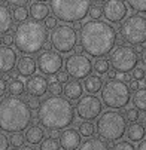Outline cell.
<instances>
[{
    "mask_svg": "<svg viewBox=\"0 0 146 150\" xmlns=\"http://www.w3.org/2000/svg\"><path fill=\"white\" fill-rule=\"evenodd\" d=\"M49 43L58 54H69L78 45V31L67 24L57 25L49 34Z\"/></svg>",
    "mask_w": 146,
    "mask_h": 150,
    "instance_id": "obj_9",
    "label": "cell"
},
{
    "mask_svg": "<svg viewBox=\"0 0 146 150\" xmlns=\"http://www.w3.org/2000/svg\"><path fill=\"white\" fill-rule=\"evenodd\" d=\"M9 138L3 134V132H0V150H8L9 149Z\"/></svg>",
    "mask_w": 146,
    "mask_h": 150,
    "instance_id": "obj_43",
    "label": "cell"
},
{
    "mask_svg": "<svg viewBox=\"0 0 146 150\" xmlns=\"http://www.w3.org/2000/svg\"><path fill=\"white\" fill-rule=\"evenodd\" d=\"M36 69H37V64H36V59L31 55H23L21 58H18L16 71L19 73V76L28 79L36 73Z\"/></svg>",
    "mask_w": 146,
    "mask_h": 150,
    "instance_id": "obj_18",
    "label": "cell"
},
{
    "mask_svg": "<svg viewBox=\"0 0 146 150\" xmlns=\"http://www.w3.org/2000/svg\"><path fill=\"white\" fill-rule=\"evenodd\" d=\"M78 150H110L108 141H104L100 137H90L83 143H80Z\"/></svg>",
    "mask_w": 146,
    "mask_h": 150,
    "instance_id": "obj_23",
    "label": "cell"
},
{
    "mask_svg": "<svg viewBox=\"0 0 146 150\" xmlns=\"http://www.w3.org/2000/svg\"><path fill=\"white\" fill-rule=\"evenodd\" d=\"M88 15L91 16V19H100V18L103 16V6H100V5H93Z\"/></svg>",
    "mask_w": 146,
    "mask_h": 150,
    "instance_id": "obj_36",
    "label": "cell"
},
{
    "mask_svg": "<svg viewBox=\"0 0 146 150\" xmlns=\"http://www.w3.org/2000/svg\"><path fill=\"white\" fill-rule=\"evenodd\" d=\"M63 92H64L66 98L70 101H78L82 95H83V85L79 80H69L64 88H63Z\"/></svg>",
    "mask_w": 146,
    "mask_h": 150,
    "instance_id": "obj_19",
    "label": "cell"
},
{
    "mask_svg": "<svg viewBox=\"0 0 146 150\" xmlns=\"http://www.w3.org/2000/svg\"><path fill=\"white\" fill-rule=\"evenodd\" d=\"M36 64L37 70L43 76H55L63 69L64 61L61 58V54H58L57 51H43L39 54Z\"/></svg>",
    "mask_w": 146,
    "mask_h": 150,
    "instance_id": "obj_13",
    "label": "cell"
},
{
    "mask_svg": "<svg viewBox=\"0 0 146 150\" xmlns=\"http://www.w3.org/2000/svg\"><path fill=\"white\" fill-rule=\"evenodd\" d=\"M125 135L131 143H139L145 138L146 135V128L143 126V123L140 122H133L130 123V126H127V131H125Z\"/></svg>",
    "mask_w": 146,
    "mask_h": 150,
    "instance_id": "obj_21",
    "label": "cell"
},
{
    "mask_svg": "<svg viewBox=\"0 0 146 150\" xmlns=\"http://www.w3.org/2000/svg\"><path fill=\"white\" fill-rule=\"evenodd\" d=\"M55 77H57V82H60V83H67L69 82V73L67 71H58L57 74H55Z\"/></svg>",
    "mask_w": 146,
    "mask_h": 150,
    "instance_id": "obj_42",
    "label": "cell"
},
{
    "mask_svg": "<svg viewBox=\"0 0 146 150\" xmlns=\"http://www.w3.org/2000/svg\"><path fill=\"white\" fill-rule=\"evenodd\" d=\"M145 128H146V120H145Z\"/></svg>",
    "mask_w": 146,
    "mask_h": 150,
    "instance_id": "obj_59",
    "label": "cell"
},
{
    "mask_svg": "<svg viewBox=\"0 0 146 150\" xmlns=\"http://www.w3.org/2000/svg\"><path fill=\"white\" fill-rule=\"evenodd\" d=\"M139 54L128 45H118L110 52V66L118 73H131L139 64Z\"/></svg>",
    "mask_w": 146,
    "mask_h": 150,
    "instance_id": "obj_10",
    "label": "cell"
},
{
    "mask_svg": "<svg viewBox=\"0 0 146 150\" xmlns=\"http://www.w3.org/2000/svg\"><path fill=\"white\" fill-rule=\"evenodd\" d=\"M18 62V54L11 46H0V74L11 73Z\"/></svg>",
    "mask_w": 146,
    "mask_h": 150,
    "instance_id": "obj_16",
    "label": "cell"
},
{
    "mask_svg": "<svg viewBox=\"0 0 146 150\" xmlns=\"http://www.w3.org/2000/svg\"><path fill=\"white\" fill-rule=\"evenodd\" d=\"M119 33L122 40L128 45L136 46L146 43V16L142 13L127 16L119 27Z\"/></svg>",
    "mask_w": 146,
    "mask_h": 150,
    "instance_id": "obj_8",
    "label": "cell"
},
{
    "mask_svg": "<svg viewBox=\"0 0 146 150\" xmlns=\"http://www.w3.org/2000/svg\"><path fill=\"white\" fill-rule=\"evenodd\" d=\"M36 2H46V0H36Z\"/></svg>",
    "mask_w": 146,
    "mask_h": 150,
    "instance_id": "obj_56",
    "label": "cell"
},
{
    "mask_svg": "<svg viewBox=\"0 0 146 150\" xmlns=\"http://www.w3.org/2000/svg\"><path fill=\"white\" fill-rule=\"evenodd\" d=\"M48 83L49 82L45 79V76L33 74L26 82V91L28 92V95H33V97L40 98V97H43L48 92Z\"/></svg>",
    "mask_w": 146,
    "mask_h": 150,
    "instance_id": "obj_15",
    "label": "cell"
},
{
    "mask_svg": "<svg viewBox=\"0 0 146 150\" xmlns=\"http://www.w3.org/2000/svg\"><path fill=\"white\" fill-rule=\"evenodd\" d=\"M131 101H133V105L139 112L146 113V88H139L137 91H134Z\"/></svg>",
    "mask_w": 146,
    "mask_h": 150,
    "instance_id": "obj_26",
    "label": "cell"
},
{
    "mask_svg": "<svg viewBox=\"0 0 146 150\" xmlns=\"http://www.w3.org/2000/svg\"><path fill=\"white\" fill-rule=\"evenodd\" d=\"M93 0H49V8L61 23H78L87 18Z\"/></svg>",
    "mask_w": 146,
    "mask_h": 150,
    "instance_id": "obj_6",
    "label": "cell"
},
{
    "mask_svg": "<svg viewBox=\"0 0 146 150\" xmlns=\"http://www.w3.org/2000/svg\"><path fill=\"white\" fill-rule=\"evenodd\" d=\"M140 61H142V64H143V67L146 69V46L143 48V51H142V54H140Z\"/></svg>",
    "mask_w": 146,
    "mask_h": 150,
    "instance_id": "obj_47",
    "label": "cell"
},
{
    "mask_svg": "<svg viewBox=\"0 0 146 150\" xmlns=\"http://www.w3.org/2000/svg\"><path fill=\"white\" fill-rule=\"evenodd\" d=\"M0 2H2V0H0Z\"/></svg>",
    "mask_w": 146,
    "mask_h": 150,
    "instance_id": "obj_60",
    "label": "cell"
},
{
    "mask_svg": "<svg viewBox=\"0 0 146 150\" xmlns=\"http://www.w3.org/2000/svg\"><path fill=\"white\" fill-rule=\"evenodd\" d=\"M101 88H103V80L100 76L90 74L83 82V89L88 94H97L98 91H101Z\"/></svg>",
    "mask_w": 146,
    "mask_h": 150,
    "instance_id": "obj_25",
    "label": "cell"
},
{
    "mask_svg": "<svg viewBox=\"0 0 146 150\" xmlns=\"http://www.w3.org/2000/svg\"><path fill=\"white\" fill-rule=\"evenodd\" d=\"M64 69L75 80H83L93 73V62L83 54H73L66 58Z\"/></svg>",
    "mask_w": 146,
    "mask_h": 150,
    "instance_id": "obj_11",
    "label": "cell"
},
{
    "mask_svg": "<svg viewBox=\"0 0 146 150\" xmlns=\"http://www.w3.org/2000/svg\"><path fill=\"white\" fill-rule=\"evenodd\" d=\"M128 86H130V91H137L139 88H142L139 80H131V83L128 85Z\"/></svg>",
    "mask_w": 146,
    "mask_h": 150,
    "instance_id": "obj_46",
    "label": "cell"
},
{
    "mask_svg": "<svg viewBox=\"0 0 146 150\" xmlns=\"http://www.w3.org/2000/svg\"><path fill=\"white\" fill-rule=\"evenodd\" d=\"M78 131L80 134V137H85V138H90L95 134V126L91 120H83L79 123L78 126Z\"/></svg>",
    "mask_w": 146,
    "mask_h": 150,
    "instance_id": "obj_28",
    "label": "cell"
},
{
    "mask_svg": "<svg viewBox=\"0 0 146 150\" xmlns=\"http://www.w3.org/2000/svg\"><path fill=\"white\" fill-rule=\"evenodd\" d=\"M137 150H146V140L143 138L142 141H139V146H137Z\"/></svg>",
    "mask_w": 146,
    "mask_h": 150,
    "instance_id": "obj_50",
    "label": "cell"
},
{
    "mask_svg": "<svg viewBox=\"0 0 146 150\" xmlns=\"http://www.w3.org/2000/svg\"><path fill=\"white\" fill-rule=\"evenodd\" d=\"M125 117H127V120H130V122H136L137 119H140V112L136 109V107H131V109H128L127 112H125Z\"/></svg>",
    "mask_w": 146,
    "mask_h": 150,
    "instance_id": "obj_37",
    "label": "cell"
},
{
    "mask_svg": "<svg viewBox=\"0 0 146 150\" xmlns=\"http://www.w3.org/2000/svg\"><path fill=\"white\" fill-rule=\"evenodd\" d=\"M73 51H75V54H82L83 52V48H82V45H76L73 48Z\"/></svg>",
    "mask_w": 146,
    "mask_h": 150,
    "instance_id": "obj_51",
    "label": "cell"
},
{
    "mask_svg": "<svg viewBox=\"0 0 146 150\" xmlns=\"http://www.w3.org/2000/svg\"><path fill=\"white\" fill-rule=\"evenodd\" d=\"M94 2H95V3H104L106 0H94Z\"/></svg>",
    "mask_w": 146,
    "mask_h": 150,
    "instance_id": "obj_55",
    "label": "cell"
},
{
    "mask_svg": "<svg viewBox=\"0 0 146 150\" xmlns=\"http://www.w3.org/2000/svg\"><path fill=\"white\" fill-rule=\"evenodd\" d=\"M75 115L72 101L61 95L46 97L37 107V122L46 129H66L75 122Z\"/></svg>",
    "mask_w": 146,
    "mask_h": 150,
    "instance_id": "obj_2",
    "label": "cell"
},
{
    "mask_svg": "<svg viewBox=\"0 0 146 150\" xmlns=\"http://www.w3.org/2000/svg\"><path fill=\"white\" fill-rule=\"evenodd\" d=\"M12 150H34V149H31L28 146H21V147H14Z\"/></svg>",
    "mask_w": 146,
    "mask_h": 150,
    "instance_id": "obj_52",
    "label": "cell"
},
{
    "mask_svg": "<svg viewBox=\"0 0 146 150\" xmlns=\"http://www.w3.org/2000/svg\"><path fill=\"white\" fill-rule=\"evenodd\" d=\"M49 137L51 138H60V131L58 129H49Z\"/></svg>",
    "mask_w": 146,
    "mask_h": 150,
    "instance_id": "obj_48",
    "label": "cell"
},
{
    "mask_svg": "<svg viewBox=\"0 0 146 150\" xmlns=\"http://www.w3.org/2000/svg\"><path fill=\"white\" fill-rule=\"evenodd\" d=\"M57 21H58V19H57L55 16H51V15H49V16L45 19V24H43V25L46 27V30H54V28L57 27V24H58Z\"/></svg>",
    "mask_w": 146,
    "mask_h": 150,
    "instance_id": "obj_39",
    "label": "cell"
},
{
    "mask_svg": "<svg viewBox=\"0 0 146 150\" xmlns=\"http://www.w3.org/2000/svg\"><path fill=\"white\" fill-rule=\"evenodd\" d=\"M106 74H108V77H109V79H116V76H118V71L112 69V70H109Z\"/></svg>",
    "mask_w": 146,
    "mask_h": 150,
    "instance_id": "obj_49",
    "label": "cell"
},
{
    "mask_svg": "<svg viewBox=\"0 0 146 150\" xmlns=\"http://www.w3.org/2000/svg\"><path fill=\"white\" fill-rule=\"evenodd\" d=\"M82 25H83V24H80V21H78V23H75V27H73V28L78 31V30H80V28H82Z\"/></svg>",
    "mask_w": 146,
    "mask_h": 150,
    "instance_id": "obj_54",
    "label": "cell"
},
{
    "mask_svg": "<svg viewBox=\"0 0 146 150\" xmlns=\"http://www.w3.org/2000/svg\"><path fill=\"white\" fill-rule=\"evenodd\" d=\"M75 110H76V115L79 116V119L94 120L103 113V103L94 94L83 95L78 100V103L75 105Z\"/></svg>",
    "mask_w": 146,
    "mask_h": 150,
    "instance_id": "obj_12",
    "label": "cell"
},
{
    "mask_svg": "<svg viewBox=\"0 0 146 150\" xmlns=\"http://www.w3.org/2000/svg\"><path fill=\"white\" fill-rule=\"evenodd\" d=\"M12 12L9 11L8 6L0 3V34H6L12 28Z\"/></svg>",
    "mask_w": 146,
    "mask_h": 150,
    "instance_id": "obj_24",
    "label": "cell"
},
{
    "mask_svg": "<svg viewBox=\"0 0 146 150\" xmlns=\"http://www.w3.org/2000/svg\"><path fill=\"white\" fill-rule=\"evenodd\" d=\"M112 150H137V149L130 140H119L118 143L113 144Z\"/></svg>",
    "mask_w": 146,
    "mask_h": 150,
    "instance_id": "obj_34",
    "label": "cell"
},
{
    "mask_svg": "<svg viewBox=\"0 0 146 150\" xmlns=\"http://www.w3.org/2000/svg\"><path fill=\"white\" fill-rule=\"evenodd\" d=\"M0 46H2V39H0Z\"/></svg>",
    "mask_w": 146,
    "mask_h": 150,
    "instance_id": "obj_57",
    "label": "cell"
},
{
    "mask_svg": "<svg viewBox=\"0 0 146 150\" xmlns=\"http://www.w3.org/2000/svg\"><path fill=\"white\" fill-rule=\"evenodd\" d=\"M60 141H57V138H45L39 144V150H60Z\"/></svg>",
    "mask_w": 146,
    "mask_h": 150,
    "instance_id": "obj_31",
    "label": "cell"
},
{
    "mask_svg": "<svg viewBox=\"0 0 146 150\" xmlns=\"http://www.w3.org/2000/svg\"><path fill=\"white\" fill-rule=\"evenodd\" d=\"M134 51H136V52H137V54L140 55V54H142V51H143V46H142V45H136Z\"/></svg>",
    "mask_w": 146,
    "mask_h": 150,
    "instance_id": "obj_53",
    "label": "cell"
},
{
    "mask_svg": "<svg viewBox=\"0 0 146 150\" xmlns=\"http://www.w3.org/2000/svg\"><path fill=\"white\" fill-rule=\"evenodd\" d=\"M6 92H8V83L3 76H0V100L6 95Z\"/></svg>",
    "mask_w": 146,
    "mask_h": 150,
    "instance_id": "obj_44",
    "label": "cell"
},
{
    "mask_svg": "<svg viewBox=\"0 0 146 150\" xmlns=\"http://www.w3.org/2000/svg\"><path fill=\"white\" fill-rule=\"evenodd\" d=\"M26 103L28 104V107H30L31 110H36L37 107H39V104H40L39 98H37V97H33V95H30V97L26 100Z\"/></svg>",
    "mask_w": 146,
    "mask_h": 150,
    "instance_id": "obj_41",
    "label": "cell"
},
{
    "mask_svg": "<svg viewBox=\"0 0 146 150\" xmlns=\"http://www.w3.org/2000/svg\"><path fill=\"white\" fill-rule=\"evenodd\" d=\"M145 76H146V71L143 70V67H136L133 71H131V77H133V80H143L145 79Z\"/></svg>",
    "mask_w": 146,
    "mask_h": 150,
    "instance_id": "obj_38",
    "label": "cell"
},
{
    "mask_svg": "<svg viewBox=\"0 0 146 150\" xmlns=\"http://www.w3.org/2000/svg\"><path fill=\"white\" fill-rule=\"evenodd\" d=\"M33 113L26 100L19 97H3L0 100V131L21 132L31 125Z\"/></svg>",
    "mask_w": 146,
    "mask_h": 150,
    "instance_id": "obj_3",
    "label": "cell"
},
{
    "mask_svg": "<svg viewBox=\"0 0 146 150\" xmlns=\"http://www.w3.org/2000/svg\"><path fill=\"white\" fill-rule=\"evenodd\" d=\"M28 18H30V13H28V9L26 6H19V8H15L12 11V19L18 24L26 23V21H28Z\"/></svg>",
    "mask_w": 146,
    "mask_h": 150,
    "instance_id": "obj_29",
    "label": "cell"
},
{
    "mask_svg": "<svg viewBox=\"0 0 146 150\" xmlns=\"http://www.w3.org/2000/svg\"><path fill=\"white\" fill-rule=\"evenodd\" d=\"M80 134L75 128H66L60 134V147L63 150H78L80 146Z\"/></svg>",
    "mask_w": 146,
    "mask_h": 150,
    "instance_id": "obj_17",
    "label": "cell"
},
{
    "mask_svg": "<svg viewBox=\"0 0 146 150\" xmlns=\"http://www.w3.org/2000/svg\"><path fill=\"white\" fill-rule=\"evenodd\" d=\"M45 140V131L40 125H30L26 131V141L28 144H33V146H37L40 144L42 141Z\"/></svg>",
    "mask_w": 146,
    "mask_h": 150,
    "instance_id": "obj_22",
    "label": "cell"
},
{
    "mask_svg": "<svg viewBox=\"0 0 146 150\" xmlns=\"http://www.w3.org/2000/svg\"><path fill=\"white\" fill-rule=\"evenodd\" d=\"M80 31V45L83 52L91 58H104L109 55L116 45V30L101 19H91L82 25Z\"/></svg>",
    "mask_w": 146,
    "mask_h": 150,
    "instance_id": "obj_1",
    "label": "cell"
},
{
    "mask_svg": "<svg viewBox=\"0 0 146 150\" xmlns=\"http://www.w3.org/2000/svg\"><path fill=\"white\" fill-rule=\"evenodd\" d=\"M93 70H95L97 74L103 76V74H106L109 70H110V62L108 59H104V58H98L95 59V62L93 64Z\"/></svg>",
    "mask_w": 146,
    "mask_h": 150,
    "instance_id": "obj_30",
    "label": "cell"
},
{
    "mask_svg": "<svg viewBox=\"0 0 146 150\" xmlns=\"http://www.w3.org/2000/svg\"><path fill=\"white\" fill-rule=\"evenodd\" d=\"M131 101L128 83L121 79H109L101 88V103L112 110H121Z\"/></svg>",
    "mask_w": 146,
    "mask_h": 150,
    "instance_id": "obj_7",
    "label": "cell"
},
{
    "mask_svg": "<svg viewBox=\"0 0 146 150\" xmlns=\"http://www.w3.org/2000/svg\"><path fill=\"white\" fill-rule=\"evenodd\" d=\"M2 43H3L5 46H12V43H14V36H12L11 33H6V34L2 37Z\"/></svg>",
    "mask_w": 146,
    "mask_h": 150,
    "instance_id": "obj_45",
    "label": "cell"
},
{
    "mask_svg": "<svg viewBox=\"0 0 146 150\" xmlns=\"http://www.w3.org/2000/svg\"><path fill=\"white\" fill-rule=\"evenodd\" d=\"M128 8L124 0H106L103 5V16L108 19V23L118 24L127 18Z\"/></svg>",
    "mask_w": 146,
    "mask_h": 150,
    "instance_id": "obj_14",
    "label": "cell"
},
{
    "mask_svg": "<svg viewBox=\"0 0 146 150\" xmlns=\"http://www.w3.org/2000/svg\"><path fill=\"white\" fill-rule=\"evenodd\" d=\"M49 12H51V8H48V5H45V2H34L30 5V9H28V13H30V18L33 21H45L48 16H49Z\"/></svg>",
    "mask_w": 146,
    "mask_h": 150,
    "instance_id": "obj_20",
    "label": "cell"
},
{
    "mask_svg": "<svg viewBox=\"0 0 146 150\" xmlns=\"http://www.w3.org/2000/svg\"><path fill=\"white\" fill-rule=\"evenodd\" d=\"M145 83H146V76H145Z\"/></svg>",
    "mask_w": 146,
    "mask_h": 150,
    "instance_id": "obj_58",
    "label": "cell"
},
{
    "mask_svg": "<svg viewBox=\"0 0 146 150\" xmlns=\"http://www.w3.org/2000/svg\"><path fill=\"white\" fill-rule=\"evenodd\" d=\"M127 5L134 12L146 13V0H127Z\"/></svg>",
    "mask_w": 146,
    "mask_h": 150,
    "instance_id": "obj_32",
    "label": "cell"
},
{
    "mask_svg": "<svg viewBox=\"0 0 146 150\" xmlns=\"http://www.w3.org/2000/svg\"><path fill=\"white\" fill-rule=\"evenodd\" d=\"M14 43L23 55L39 54L48 43V30L39 21H26L16 25Z\"/></svg>",
    "mask_w": 146,
    "mask_h": 150,
    "instance_id": "obj_4",
    "label": "cell"
},
{
    "mask_svg": "<svg viewBox=\"0 0 146 150\" xmlns=\"http://www.w3.org/2000/svg\"><path fill=\"white\" fill-rule=\"evenodd\" d=\"M95 131L100 138L108 143L119 141L127 131V117L121 112L109 110L103 112L97 117V128Z\"/></svg>",
    "mask_w": 146,
    "mask_h": 150,
    "instance_id": "obj_5",
    "label": "cell"
},
{
    "mask_svg": "<svg viewBox=\"0 0 146 150\" xmlns=\"http://www.w3.org/2000/svg\"><path fill=\"white\" fill-rule=\"evenodd\" d=\"M5 2L12 8H19V6H27L30 0H5Z\"/></svg>",
    "mask_w": 146,
    "mask_h": 150,
    "instance_id": "obj_40",
    "label": "cell"
},
{
    "mask_svg": "<svg viewBox=\"0 0 146 150\" xmlns=\"http://www.w3.org/2000/svg\"><path fill=\"white\" fill-rule=\"evenodd\" d=\"M48 92L51 95H61L63 92V86H61V83L60 82H49L48 83Z\"/></svg>",
    "mask_w": 146,
    "mask_h": 150,
    "instance_id": "obj_35",
    "label": "cell"
},
{
    "mask_svg": "<svg viewBox=\"0 0 146 150\" xmlns=\"http://www.w3.org/2000/svg\"><path fill=\"white\" fill-rule=\"evenodd\" d=\"M24 89H26V83L18 79V77H12V80L8 83V91L11 95L14 97H19L24 94Z\"/></svg>",
    "mask_w": 146,
    "mask_h": 150,
    "instance_id": "obj_27",
    "label": "cell"
},
{
    "mask_svg": "<svg viewBox=\"0 0 146 150\" xmlns=\"http://www.w3.org/2000/svg\"><path fill=\"white\" fill-rule=\"evenodd\" d=\"M24 141H26V137L21 134V132H12L11 137H9V144L12 147H21V146H24Z\"/></svg>",
    "mask_w": 146,
    "mask_h": 150,
    "instance_id": "obj_33",
    "label": "cell"
}]
</instances>
